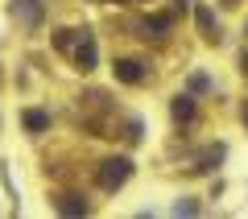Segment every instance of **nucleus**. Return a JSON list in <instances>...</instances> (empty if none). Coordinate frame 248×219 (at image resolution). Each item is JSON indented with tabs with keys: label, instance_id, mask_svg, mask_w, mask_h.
Segmentation results:
<instances>
[{
	"label": "nucleus",
	"instance_id": "obj_1",
	"mask_svg": "<svg viewBox=\"0 0 248 219\" xmlns=\"http://www.w3.org/2000/svg\"><path fill=\"white\" fill-rule=\"evenodd\" d=\"M128 174H133V161L128 157H112V161L99 166V186H104V190H116V186L128 182Z\"/></svg>",
	"mask_w": 248,
	"mask_h": 219
},
{
	"label": "nucleus",
	"instance_id": "obj_2",
	"mask_svg": "<svg viewBox=\"0 0 248 219\" xmlns=\"http://www.w3.org/2000/svg\"><path fill=\"white\" fill-rule=\"evenodd\" d=\"M112 70H116V79H120V83H141V79H145L141 62H133V58H120Z\"/></svg>",
	"mask_w": 248,
	"mask_h": 219
},
{
	"label": "nucleus",
	"instance_id": "obj_3",
	"mask_svg": "<svg viewBox=\"0 0 248 219\" xmlns=\"http://www.w3.org/2000/svg\"><path fill=\"white\" fill-rule=\"evenodd\" d=\"M170 112H174V120H195V99H190V95H178Z\"/></svg>",
	"mask_w": 248,
	"mask_h": 219
},
{
	"label": "nucleus",
	"instance_id": "obj_4",
	"mask_svg": "<svg viewBox=\"0 0 248 219\" xmlns=\"http://www.w3.org/2000/svg\"><path fill=\"white\" fill-rule=\"evenodd\" d=\"M58 211H62V215H83L87 203H83L79 194H62V199H58Z\"/></svg>",
	"mask_w": 248,
	"mask_h": 219
},
{
	"label": "nucleus",
	"instance_id": "obj_5",
	"mask_svg": "<svg viewBox=\"0 0 248 219\" xmlns=\"http://www.w3.org/2000/svg\"><path fill=\"white\" fill-rule=\"evenodd\" d=\"M75 58H79L83 70H91V66H95V42H91V37H83V46H79V54H75Z\"/></svg>",
	"mask_w": 248,
	"mask_h": 219
},
{
	"label": "nucleus",
	"instance_id": "obj_6",
	"mask_svg": "<svg viewBox=\"0 0 248 219\" xmlns=\"http://www.w3.org/2000/svg\"><path fill=\"white\" fill-rule=\"evenodd\" d=\"M46 124H50V116H46V112H37V108H33V112H25V128L29 132H42Z\"/></svg>",
	"mask_w": 248,
	"mask_h": 219
},
{
	"label": "nucleus",
	"instance_id": "obj_7",
	"mask_svg": "<svg viewBox=\"0 0 248 219\" xmlns=\"http://www.w3.org/2000/svg\"><path fill=\"white\" fill-rule=\"evenodd\" d=\"M199 25H203L207 37H215V17H211V9H199Z\"/></svg>",
	"mask_w": 248,
	"mask_h": 219
}]
</instances>
